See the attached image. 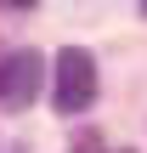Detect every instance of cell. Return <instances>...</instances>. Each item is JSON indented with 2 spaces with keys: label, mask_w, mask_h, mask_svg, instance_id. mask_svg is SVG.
I'll return each instance as SVG.
<instances>
[{
  "label": "cell",
  "mask_w": 147,
  "mask_h": 153,
  "mask_svg": "<svg viewBox=\"0 0 147 153\" xmlns=\"http://www.w3.org/2000/svg\"><path fill=\"white\" fill-rule=\"evenodd\" d=\"M51 102L57 114H85L96 102V57L85 45H68L57 51V68H51Z\"/></svg>",
  "instance_id": "cell-1"
},
{
  "label": "cell",
  "mask_w": 147,
  "mask_h": 153,
  "mask_svg": "<svg viewBox=\"0 0 147 153\" xmlns=\"http://www.w3.org/2000/svg\"><path fill=\"white\" fill-rule=\"evenodd\" d=\"M40 85H45V57L40 51H6L0 57V108L6 114L28 108L40 97Z\"/></svg>",
  "instance_id": "cell-2"
},
{
  "label": "cell",
  "mask_w": 147,
  "mask_h": 153,
  "mask_svg": "<svg viewBox=\"0 0 147 153\" xmlns=\"http://www.w3.org/2000/svg\"><path fill=\"white\" fill-rule=\"evenodd\" d=\"M119 153H130V148H119Z\"/></svg>",
  "instance_id": "cell-3"
}]
</instances>
